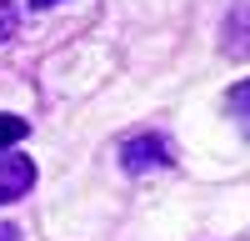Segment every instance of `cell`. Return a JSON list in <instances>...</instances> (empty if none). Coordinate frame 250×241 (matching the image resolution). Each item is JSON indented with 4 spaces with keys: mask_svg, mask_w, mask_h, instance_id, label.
<instances>
[{
    "mask_svg": "<svg viewBox=\"0 0 250 241\" xmlns=\"http://www.w3.org/2000/svg\"><path fill=\"white\" fill-rule=\"evenodd\" d=\"M120 166L130 176H150V171H170L175 166V151L160 131H145V136H130L120 146Z\"/></svg>",
    "mask_w": 250,
    "mask_h": 241,
    "instance_id": "1",
    "label": "cell"
},
{
    "mask_svg": "<svg viewBox=\"0 0 250 241\" xmlns=\"http://www.w3.org/2000/svg\"><path fill=\"white\" fill-rule=\"evenodd\" d=\"M35 186V166H30V156H20V151H0V206L5 201H20Z\"/></svg>",
    "mask_w": 250,
    "mask_h": 241,
    "instance_id": "2",
    "label": "cell"
},
{
    "mask_svg": "<svg viewBox=\"0 0 250 241\" xmlns=\"http://www.w3.org/2000/svg\"><path fill=\"white\" fill-rule=\"evenodd\" d=\"M225 55H235V60L250 55V10H235L225 20Z\"/></svg>",
    "mask_w": 250,
    "mask_h": 241,
    "instance_id": "3",
    "label": "cell"
},
{
    "mask_svg": "<svg viewBox=\"0 0 250 241\" xmlns=\"http://www.w3.org/2000/svg\"><path fill=\"white\" fill-rule=\"evenodd\" d=\"M225 111H230V116H235V126L250 136V80L230 86V96H225Z\"/></svg>",
    "mask_w": 250,
    "mask_h": 241,
    "instance_id": "4",
    "label": "cell"
},
{
    "mask_svg": "<svg viewBox=\"0 0 250 241\" xmlns=\"http://www.w3.org/2000/svg\"><path fill=\"white\" fill-rule=\"evenodd\" d=\"M25 131H30V126H25V120H20V116H5V111H0V151H10L15 141L25 136Z\"/></svg>",
    "mask_w": 250,
    "mask_h": 241,
    "instance_id": "5",
    "label": "cell"
},
{
    "mask_svg": "<svg viewBox=\"0 0 250 241\" xmlns=\"http://www.w3.org/2000/svg\"><path fill=\"white\" fill-rule=\"evenodd\" d=\"M20 25V10H15V0H0V40H10Z\"/></svg>",
    "mask_w": 250,
    "mask_h": 241,
    "instance_id": "6",
    "label": "cell"
},
{
    "mask_svg": "<svg viewBox=\"0 0 250 241\" xmlns=\"http://www.w3.org/2000/svg\"><path fill=\"white\" fill-rule=\"evenodd\" d=\"M0 241H20V226H10V221H0Z\"/></svg>",
    "mask_w": 250,
    "mask_h": 241,
    "instance_id": "7",
    "label": "cell"
},
{
    "mask_svg": "<svg viewBox=\"0 0 250 241\" xmlns=\"http://www.w3.org/2000/svg\"><path fill=\"white\" fill-rule=\"evenodd\" d=\"M45 5H55V0H30V10H45Z\"/></svg>",
    "mask_w": 250,
    "mask_h": 241,
    "instance_id": "8",
    "label": "cell"
}]
</instances>
